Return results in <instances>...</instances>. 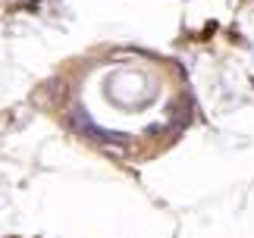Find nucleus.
<instances>
[{"label":"nucleus","mask_w":254,"mask_h":238,"mask_svg":"<svg viewBox=\"0 0 254 238\" xmlns=\"http://www.w3.org/2000/svg\"><path fill=\"white\" fill-rule=\"evenodd\" d=\"M75 125H79V132L85 138H91L94 144H116V147H126L129 144V135H123V132H104V128H97L88 116H75Z\"/></svg>","instance_id":"1"}]
</instances>
